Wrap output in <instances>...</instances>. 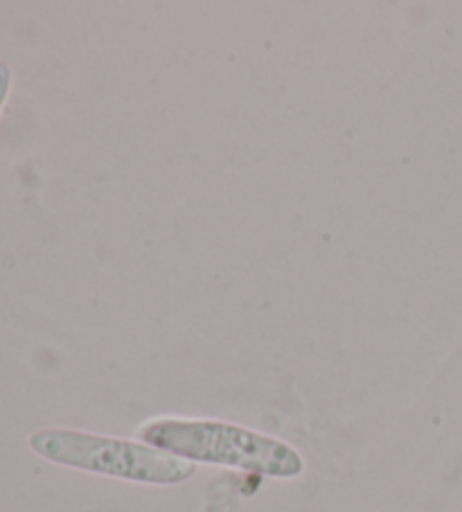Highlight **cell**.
Wrapping results in <instances>:
<instances>
[{
  "label": "cell",
  "mask_w": 462,
  "mask_h": 512,
  "mask_svg": "<svg viewBox=\"0 0 462 512\" xmlns=\"http://www.w3.org/2000/svg\"><path fill=\"white\" fill-rule=\"evenodd\" d=\"M142 443L190 463L226 465L275 479H293L305 463L291 445L217 420L161 418L138 431Z\"/></svg>",
  "instance_id": "6da1fadb"
},
{
  "label": "cell",
  "mask_w": 462,
  "mask_h": 512,
  "mask_svg": "<svg viewBox=\"0 0 462 512\" xmlns=\"http://www.w3.org/2000/svg\"><path fill=\"white\" fill-rule=\"evenodd\" d=\"M30 447L50 463L136 483L174 485L194 474V463L156 447L70 429L37 431Z\"/></svg>",
  "instance_id": "7a4b0ae2"
},
{
  "label": "cell",
  "mask_w": 462,
  "mask_h": 512,
  "mask_svg": "<svg viewBox=\"0 0 462 512\" xmlns=\"http://www.w3.org/2000/svg\"><path fill=\"white\" fill-rule=\"evenodd\" d=\"M10 86H12V70L10 66L0 64V109H3L7 95H10Z\"/></svg>",
  "instance_id": "3957f363"
}]
</instances>
